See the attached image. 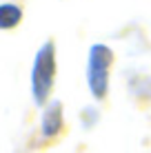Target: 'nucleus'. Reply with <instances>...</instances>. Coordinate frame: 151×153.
<instances>
[{
    "label": "nucleus",
    "instance_id": "obj_2",
    "mask_svg": "<svg viewBox=\"0 0 151 153\" xmlns=\"http://www.w3.org/2000/svg\"><path fill=\"white\" fill-rule=\"evenodd\" d=\"M113 62L111 49L105 45H93L89 51V67H87V80L89 89L96 98H105L109 87V67Z\"/></svg>",
    "mask_w": 151,
    "mask_h": 153
},
{
    "label": "nucleus",
    "instance_id": "obj_3",
    "mask_svg": "<svg viewBox=\"0 0 151 153\" xmlns=\"http://www.w3.org/2000/svg\"><path fill=\"white\" fill-rule=\"evenodd\" d=\"M40 129H42L45 138H56L62 129V104L58 100L49 102L42 111V120H40Z\"/></svg>",
    "mask_w": 151,
    "mask_h": 153
},
{
    "label": "nucleus",
    "instance_id": "obj_4",
    "mask_svg": "<svg viewBox=\"0 0 151 153\" xmlns=\"http://www.w3.org/2000/svg\"><path fill=\"white\" fill-rule=\"evenodd\" d=\"M20 20H22V9H20V4H16V2H2L0 4V31L18 27Z\"/></svg>",
    "mask_w": 151,
    "mask_h": 153
},
{
    "label": "nucleus",
    "instance_id": "obj_1",
    "mask_svg": "<svg viewBox=\"0 0 151 153\" xmlns=\"http://www.w3.org/2000/svg\"><path fill=\"white\" fill-rule=\"evenodd\" d=\"M56 80V47L54 42H45L38 49L31 67V96L36 104H42L49 100V93L54 89Z\"/></svg>",
    "mask_w": 151,
    "mask_h": 153
}]
</instances>
